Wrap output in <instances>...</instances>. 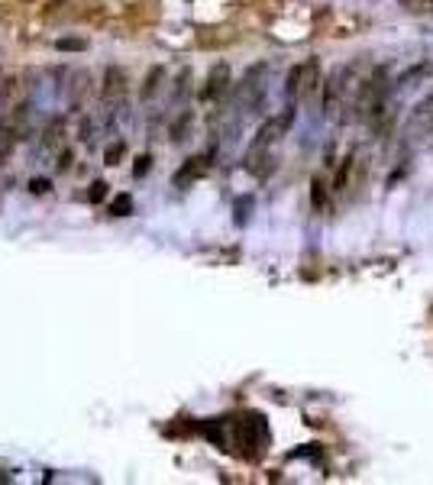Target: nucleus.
I'll return each instance as SVG.
<instances>
[{"label": "nucleus", "instance_id": "nucleus-6", "mask_svg": "<svg viewBox=\"0 0 433 485\" xmlns=\"http://www.w3.org/2000/svg\"><path fill=\"white\" fill-rule=\"evenodd\" d=\"M123 94H126V71L120 68V65H107L104 81H100V100L110 107L113 100H120Z\"/></svg>", "mask_w": 433, "mask_h": 485}, {"label": "nucleus", "instance_id": "nucleus-22", "mask_svg": "<svg viewBox=\"0 0 433 485\" xmlns=\"http://www.w3.org/2000/svg\"><path fill=\"white\" fill-rule=\"evenodd\" d=\"M401 4H405L407 10H424V7H430L433 0H401Z\"/></svg>", "mask_w": 433, "mask_h": 485}, {"label": "nucleus", "instance_id": "nucleus-17", "mask_svg": "<svg viewBox=\"0 0 433 485\" xmlns=\"http://www.w3.org/2000/svg\"><path fill=\"white\" fill-rule=\"evenodd\" d=\"M58 52H88V39H75V36H65L56 43Z\"/></svg>", "mask_w": 433, "mask_h": 485}, {"label": "nucleus", "instance_id": "nucleus-8", "mask_svg": "<svg viewBox=\"0 0 433 485\" xmlns=\"http://www.w3.org/2000/svg\"><path fill=\"white\" fill-rule=\"evenodd\" d=\"M343 75H346V68H336L333 75L323 81V110H333L336 107V100H340V94H343Z\"/></svg>", "mask_w": 433, "mask_h": 485}, {"label": "nucleus", "instance_id": "nucleus-16", "mask_svg": "<svg viewBox=\"0 0 433 485\" xmlns=\"http://www.w3.org/2000/svg\"><path fill=\"white\" fill-rule=\"evenodd\" d=\"M107 188H110V184H107L104 178H94L91 188H88V204H100V201L107 197Z\"/></svg>", "mask_w": 433, "mask_h": 485}, {"label": "nucleus", "instance_id": "nucleus-2", "mask_svg": "<svg viewBox=\"0 0 433 485\" xmlns=\"http://www.w3.org/2000/svg\"><path fill=\"white\" fill-rule=\"evenodd\" d=\"M233 434H236V443L243 447V457L246 459H259V453L266 450L268 443V424L262 414H246L243 421L233 424Z\"/></svg>", "mask_w": 433, "mask_h": 485}, {"label": "nucleus", "instance_id": "nucleus-18", "mask_svg": "<svg viewBox=\"0 0 433 485\" xmlns=\"http://www.w3.org/2000/svg\"><path fill=\"white\" fill-rule=\"evenodd\" d=\"M68 4H71V0H49V4L39 10V16H42V20H56L58 14H65V7H68Z\"/></svg>", "mask_w": 433, "mask_h": 485}, {"label": "nucleus", "instance_id": "nucleus-12", "mask_svg": "<svg viewBox=\"0 0 433 485\" xmlns=\"http://www.w3.org/2000/svg\"><path fill=\"white\" fill-rule=\"evenodd\" d=\"M110 214L113 217H130L133 214V194H113V201H110Z\"/></svg>", "mask_w": 433, "mask_h": 485}, {"label": "nucleus", "instance_id": "nucleus-4", "mask_svg": "<svg viewBox=\"0 0 433 485\" xmlns=\"http://www.w3.org/2000/svg\"><path fill=\"white\" fill-rule=\"evenodd\" d=\"M210 159H214V149H207V152H201V155H191V159H184V165L175 172L172 184H175L178 191H184V188H191L194 182H201V178L207 175V169H210Z\"/></svg>", "mask_w": 433, "mask_h": 485}, {"label": "nucleus", "instance_id": "nucleus-19", "mask_svg": "<svg viewBox=\"0 0 433 485\" xmlns=\"http://www.w3.org/2000/svg\"><path fill=\"white\" fill-rule=\"evenodd\" d=\"M149 169H152V155L142 152L140 159L133 162V175H136V178H146V175H149Z\"/></svg>", "mask_w": 433, "mask_h": 485}, {"label": "nucleus", "instance_id": "nucleus-13", "mask_svg": "<svg viewBox=\"0 0 433 485\" xmlns=\"http://www.w3.org/2000/svg\"><path fill=\"white\" fill-rule=\"evenodd\" d=\"M311 204H314V211H323V204H327V184L320 175L311 182Z\"/></svg>", "mask_w": 433, "mask_h": 485}, {"label": "nucleus", "instance_id": "nucleus-15", "mask_svg": "<svg viewBox=\"0 0 433 485\" xmlns=\"http://www.w3.org/2000/svg\"><path fill=\"white\" fill-rule=\"evenodd\" d=\"M188 81H191V68H182L175 78V88H172V100H175V104L188 94Z\"/></svg>", "mask_w": 433, "mask_h": 485}, {"label": "nucleus", "instance_id": "nucleus-5", "mask_svg": "<svg viewBox=\"0 0 433 485\" xmlns=\"http://www.w3.org/2000/svg\"><path fill=\"white\" fill-rule=\"evenodd\" d=\"M226 91H230V65L220 62V65H214V68H210L207 81H204L201 100H204V104H210V100H220Z\"/></svg>", "mask_w": 433, "mask_h": 485}, {"label": "nucleus", "instance_id": "nucleus-21", "mask_svg": "<svg viewBox=\"0 0 433 485\" xmlns=\"http://www.w3.org/2000/svg\"><path fill=\"white\" fill-rule=\"evenodd\" d=\"M29 191H33V194H49L52 182L49 178H33V182H29Z\"/></svg>", "mask_w": 433, "mask_h": 485}, {"label": "nucleus", "instance_id": "nucleus-14", "mask_svg": "<svg viewBox=\"0 0 433 485\" xmlns=\"http://www.w3.org/2000/svg\"><path fill=\"white\" fill-rule=\"evenodd\" d=\"M123 155H126V142L123 140L110 142V146L104 149V165H110V169H113V165H120V159H123Z\"/></svg>", "mask_w": 433, "mask_h": 485}, {"label": "nucleus", "instance_id": "nucleus-7", "mask_svg": "<svg viewBox=\"0 0 433 485\" xmlns=\"http://www.w3.org/2000/svg\"><path fill=\"white\" fill-rule=\"evenodd\" d=\"M162 85H165V65H152V68L146 71V78H142V88H140V100L146 104V100H152L155 94L162 91Z\"/></svg>", "mask_w": 433, "mask_h": 485}, {"label": "nucleus", "instance_id": "nucleus-9", "mask_svg": "<svg viewBox=\"0 0 433 485\" xmlns=\"http://www.w3.org/2000/svg\"><path fill=\"white\" fill-rule=\"evenodd\" d=\"M194 127V110H182L175 120H172V127H168V140L172 142H184Z\"/></svg>", "mask_w": 433, "mask_h": 485}, {"label": "nucleus", "instance_id": "nucleus-10", "mask_svg": "<svg viewBox=\"0 0 433 485\" xmlns=\"http://www.w3.org/2000/svg\"><path fill=\"white\" fill-rule=\"evenodd\" d=\"M353 169H356V155H343V162H340V169H336V175H333V191H346L350 188V178H353Z\"/></svg>", "mask_w": 433, "mask_h": 485}, {"label": "nucleus", "instance_id": "nucleus-23", "mask_svg": "<svg viewBox=\"0 0 433 485\" xmlns=\"http://www.w3.org/2000/svg\"><path fill=\"white\" fill-rule=\"evenodd\" d=\"M23 4H36V0H23Z\"/></svg>", "mask_w": 433, "mask_h": 485}, {"label": "nucleus", "instance_id": "nucleus-20", "mask_svg": "<svg viewBox=\"0 0 433 485\" xmlns=\"http://www.w3.org/2000/svg\"><path fill=\"white\" fill-rule=\"evenodd\" d=\"M71 162H75V149L65 146L62 152L56 155V172H68V169H71Z\"/></svg>", "mask_w": 433, "mask_h": 485}, {"label": "nucleus", "instance_id": "nucleus-11", "mask_svg": "<svg viewBox=\"0 0 433 485\" xmlns=\"http://www.w3.org/2000/svg\"><path fill=\"white\" fill-rule=\"evenodd\" d=\"M84 91H91V75H84V71H78L75 75V85H71V107H81L84 100Z\"/></svg>", "mask_w": 433, "mask_h": 485}, {"label": "nucleus", "instance_id": "nucleus-3", "mask_svg": "<svg viewBox=\"0 0 433 485\" xmlns=\"http://www.w3.org/2000/svg\"><path fill=\"white\" fill-rule=\"evenodd\" d=\"M291 123H294V107H288V110H281L278 117L266 120V123L259 127V133H256V140H252L249 149H268L272 142H278L281 136L291 130Z\"/></svg>", "mask_w": 433, "mask_h": 485}, {"label": "nucleus", "instance_id": "nucleus-1", "mask_svg": "<svg viewBox=\"0 0 433 485\" xmlns=\"http://www.w3.org/2000/svg\"><path fill=\"white\" fill-rule=\"evenodd\" d=\"M323 85V68H320V58H304L301 65H294L288 71V81H285V91L288 98L294 100H311Z\"/></svg>", "mask_w": 433, "mask_h": 485}]
</instances>
